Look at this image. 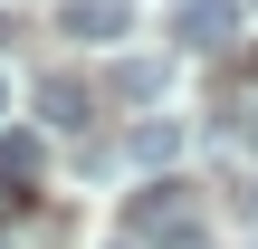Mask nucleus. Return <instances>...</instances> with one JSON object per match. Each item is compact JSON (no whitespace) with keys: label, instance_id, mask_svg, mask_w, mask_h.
Instances as JSON below:
<instances>
[{"label":"nucleus","instance_id":"1a4fd4ad","mask_svg":"<svg viewBox=\"0 0 258 249\" xmlns=\"http://www.w3.org/2000/svg\"><path fill=\"white\" fill-rule=\"evenodd\" d=\"M249 10H258V0H249Z\"/></svg>","mask_w":258,"mask_h":249},{"label":"nucleus","instance_id":"20e7f679","mask_svg":"<svg viewBox=\"0 0 258 249\" xmlns=\"http://www.w3.org/2000/svg\"><path fill=\"white\" fill-rule=\"evenodd\" d=\"M38 134H0V202H29V182H38Z\"/></svg>","mask_w":258,"mask_h":249},{"label":"nucleus","instance_id":"0eeeda50","mask_svg":"<svg viewBox=\"0 0 258 249\" xmlns=\"http://www.w3.org/2000/svg\"><path fill=\"white\" fill-rule=\"evenodd\" d=\"M230 125H239V144H258V106H239V115H230Z\"/></svg>","mask_w":258,"mask_h":249},{"label":"nucleus","instance_id":"423d86ee","mask_svg":"<svg viewBox=\"0 0 258 249\" xmlns=\"http://www.w3.org/2000/svg\"><path fill=\"white\" fill-rule=\"evenodd\" d=\"M134 154H144V163H172V154H182V125H144Z\"/></svg>","mask_w":258,"mask_h":249},{"label":"nucleus","instance_id":"6e6552de","mask_svg":"<svg viewBox=\"0 0 258 249\" xmlns=\"http://www.w3.org/2000/svg\"><path fill=\"white\" fill-rule=\"evenodd\" d=\"M0 106H10V96H0Z\"/></svg>","mask_w":258,"mask_h":249},{"label":"nucleus","instance_id":"f03ea898","mask_svg":"<svg viewBox=\"0 0 258 249\" xmlns=\"http://www.w3.org/2000/svg\"><path fill=\"white\" fill-rule=\"evenodd\" d=\"M239 19H249V0H172V19H163V29H172L182 48H230V38H239Z\"/></svg>","mask_w":258,"mask_h":249},{"label":"nucleus","instance_id":"f257e3e1","mask_svg":"<svg viewBox=\"0 0 258 249\" xmlns=\"http://www.w3.org/2000/svg\"><path fill=\"white\" fill-rule=\"evenodd\" d=\"M124 230L134 249H201V202H191V182H144L134 202H124Z\"/></svg>","mask_w":258,"mask_h":249},{"label":"nucleus","instance_id":"7ed1b4c3","mask_svg":"<svg viewBox=\"0 0 258 249\" xmlns=\"http://www.w3.org/2000/svg\"><path fill=\"white\" fill-rule=\"evenodd\" d=\"M124 29H134L124 0H67V10H57V38H86V48H115Z\"/></svg>","mask_w":258,"mask_h":249},{"label":"nucleus","instance_id":"39448f33","mask_svg":"<svg viewBox=\"0 0 258 249\" xmlns=\"http://www.w3.org/2000/svg\"><path fill=\"white\" fill-rule=\"evenodd\" d=\"M38 115H48V125H67V134H77V125H86V115H96V96H86V86H77V77H48V86H38Z\"/></svg>","mask_w":258,"mask_h":249}]
</instances>
